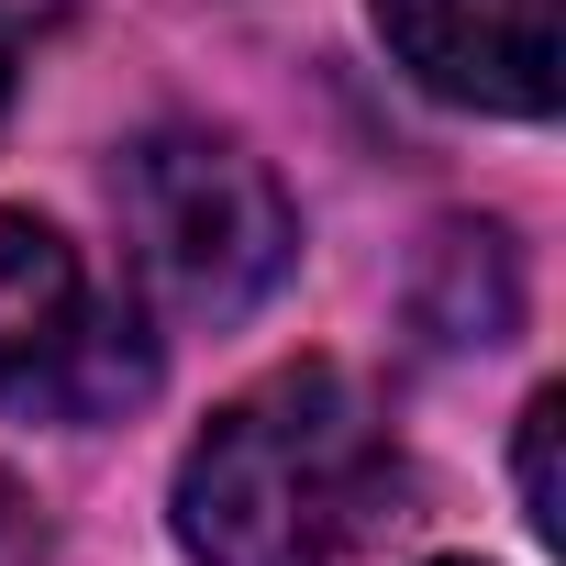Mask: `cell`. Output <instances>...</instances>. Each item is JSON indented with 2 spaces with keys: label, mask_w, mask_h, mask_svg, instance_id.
Here are the masks:
<instances>
[{
  "label": "cell",
  "mask_w": 566,
  "mask_h": 566,
  "mask_svg": "<svg viewBox=\"0 0 566 566\" xmlns=\"http://www.w3.org/2000/svg\"><path fill=\"white\" fill-rule=\"evenodd\" d=\"M389 489L400 455L378 400L334 356H301L222 400L178 455V544L200 566H334L378 533Z\"/></svg>",
  "instance_id": "obj_1"
},
{
  "label": "cell",
  "mask_w": 566,
  "mask_h": 566,
  "mask_svg": "<svg viewBox=\"0 0 566 566\" xmlns=\"http://www.w3.org/2000/svg\"><path fill=\"white\" fill-rule=\"evenodd\" d=\"M123 200V233H134V266L145 290L189 323H244L301 255V222H290V189H277L233 134H200V123H167L123 156L112 178Z\"/></svg>",
  "instance_id": "obj_2"
},
{
  "label": "cell",
  "mask_w": 566,
  "mask_h": 566,
  "mask_svg": "<svg viewBox=\"0 0 566 566\" xmlns=\"http://www.w3.org/2000/svg\"><path fill=\"white\" fill-rule=\"evenodd\" d=\"M156 389V345L123 301H90V266L56 222L0 211V411L112 422Z\"/></svg>",
  "instance_id": "obj_3"
},
{
  "label": "cell",
  "mask_w": 566,
  "mask_h": 566,
  "mask_svg": "<svg viewBox=\"0 0 566 566\" xmlns=\"http://www.w3.org/2000/svg\"><path fill=\"white\" fill-rule=\"evenodd\" d=\"M378 34L433 101L511 123L555 112V0H378Z\"/></svg>",
  "instance_id": "obj_4"
},
{
  "label": "cell",
  "mask_w": 566,
  "mask_h": 566,
  "mask_svg": "<svg viewBox=\"0 0 566 566\" xmlns=\"http://www.w3.org/2000/svg\"><path fill=\"white\" fill-rule=\"evenodd\" d=\"M411 323L433 345H500L522 323V255L500 222H444L433 255H422V290H411Z\"/></svg>",
  "instance_id": "obj_5"
},
{
  "label": "cell",
  "mask_w": 566,
  "mask_h": 566,
  "mask_svg": "<svg viewBox=\"0 0 566 566\" xmlns=\"http://www.w3.org/2000/svg\"><path fill=\"white\" fill-rule=\"evenodd\" d=\"M555 422H566V400L544 389V400L522 411V522H533V533L566 522V511H555Z\"/></svg>",
  "instance_id": "obj_6"
},
{
  "label": "cell",
  "mask_w": 566,
  "mask_h": 566,
  "mask_svg": "<svg viewBox=\"0 0 566 566\" xmlns=\"http://www.w3.org/2000/svg\"><path fill=\"white\" fill-rule=\"evenodd\" d=\"M67 12H78V0H0V112H12V67H23V45H45Z\"/></svg>",
  "instance_id": "obj_7"
},
{
  "label": "cell",
  "mask_w": 566,
  "mask_h": 566,
  "mask_svg": "<svg viewBox=\"0 0 566 566\" xmlns=\"http://www.w3.org/2000/svg\"><path fill=\"white\" fill-rule=\"evenodd\" d=\"M45 511H34V489L12 478V467H0V566H45Z\"/></svg>",
  "instance_id": "obj_8"
}]
</instances>
